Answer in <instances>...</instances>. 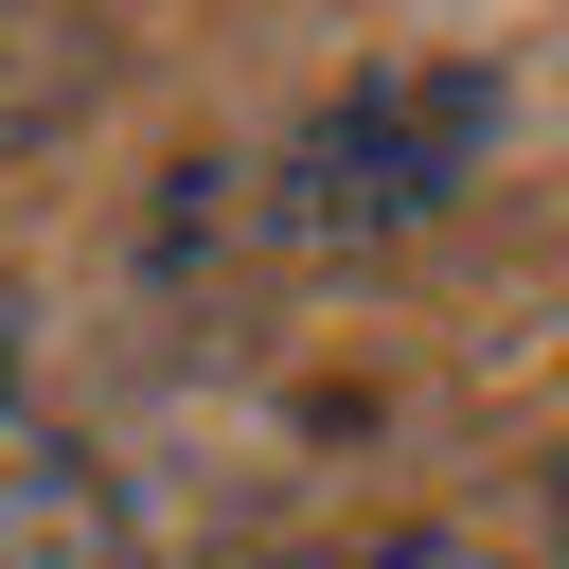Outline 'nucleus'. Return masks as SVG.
Wrapping results in <instances>:
<instances>
[{"label":"nucleus","mask_w":569,"mask_h":569,"mask_svg":"<svg viewBox=\"0 0 569 569\" xmlns=\"http://www.w3.org/2000/svg\"><path fill=\"white\" fill-rule=\"evenodd\" d=\"M498 124H516V89L480 71V53H391L373 89H338L284 160H267V231L284 249H356V231H427L480 160H498Z\"/></svg>","instance_id":"1"},{"label":"nucleus","mask_w":569,"mask_h":569,"mask_svg":"<svg viewBox=\"0 0 569 569\" xmlns=\"http://www.w3.org/2000/svg\"><path fill=\"white\" fill-rule=\"evenodd\" d=\"M0 516H18V569H124V516H107V480L53 409L0 427Z\"/></svg>","instance_id":"2"},{"label":"nucleus","mask_w":569,"mask_h":569,"mask_svg":"<svg viewBox=\"0 0 569 569\" xmlns=\"http://www.w3.org/2000/svg\"><path fill=\"white\" fill-rule=\"evenodd\" d=\"M320 569H516V551H480V533H391V551H320Z\"/></svg>","instance_id":"3"},{"label":"nucleus","mask_w":569,"mask_h":569,"mask_svg":"<svg viewBox=\"0 0 569 569\" xmlns=\"http://www.w3.org/2000/svg\"><path fill=\"white\" fill-rule=\"evenodd\" d=\"M551 533H569V462H551Z\"/></svg>","instance_id":"4"}]
</instances>
